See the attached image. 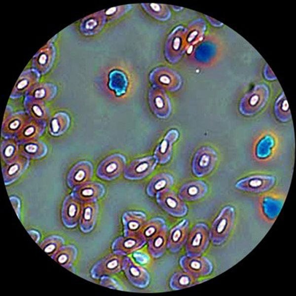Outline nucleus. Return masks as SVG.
<instances>
[{"mask_svg": "<svg viewBox=\"0 0 296 296\" xmlns=\"http://www.w3.org/2000/svg\"><path fill=\"white\" fill-rule=\"evenodd\" d=\"M173 177L168 173H160L153 177L147 187V193L150 196L165 189L170 188L173 185Z\"/></svg>", "mask_w": 296, "mask_h": 296, "instance_id": "7c9ffc66", "label": "nucleus"}, {"mask_svg": "<svg viewBox=\"0 0 296 296\" xmlns=\"http://www.w3.org/2000/svg\"><path fill=\"white\" fill-rule=\"evenodd\" d=\"M122 269L128 280L134 286L144 288L148 285L150 280L148 273L135 263L130 257L123 258Z\"/></svg>", "mask_w": 296, "mask_h": 296, "instance_id": "9b49d317", "label": "nucleus"}, {"mask_svg": "<svg viewBox=\"0 0 296 296\" xmlns=\"http://www.w3.org/2000/svg\"><path fill=\"white\" fill-rule=\"evenodd\" d=\"M210 231L204 223L196 224L190 231L185 246L189 256H200L207 249L210 240Z\"/></svg>", "mask_w": 296, "mask_h": 296, "instance_id": "f03ea898", "label": "nucleus"}, {"mask_svg": "<svg viewBox=\"0 0 296 296\" xmlns=\"http://www.w3.org/2000/svg\"><path fill=\"white\" fill-rule=\"evenodd\" d=\"M266 99L265 95L257 93L247 96L242 101L240 111L245 115H253L261 109L266 102Z\"/></svg>", "mask_w": 296, "mask_h": 296, "instance_id": "c756f323", "label": "nucleus"}, {"mask_svg": "<svg viewBox=\"0 0 296 296\" xmlns=\"http://www.w3.org/2000/svg\"><path fill=\"white\" fill-rule=\"evenodd\" d=\"M64 239L58 235H51L45 238L40 247L49 256H54L64 245Z\"/></svg>", "mask_w": 296, "mask_h": 296, "instance_id": "58836bf2", "label": "nucleus"}, {"mask_svg": "<svg viewBox=\"0 0 296 296\" xmlns=\"http://www.w3.org/2000/svg\"><path fill=\"white\" fill-rule=\"evenodd\" d=\"M179 262L185 272L195 277L209 275L213 270L211 262L203 257L184 256Z\"/></svg>", "mask_w": 296, "mask_h": 296, "instance_id": "1a4fd4ad", "label": "nucleus"}, {"mask_svg": "<svg viewBox=\"0 0 296 296\" xmlns=\"http://www.w3.org/2000/svg\"><path fill=\"white\" fill-rule=\"evenodd\" d=\"M275 114L280 121L285 122L291 118V115L286 100L282 99L276 104Z\"/></svg>", "mask_w": 296, "mask_h": 296, "instance_id": "ea45409f", "label": "nucleus"}, {"mask_svg": "<svg viewBox=\"0 0 296 296\" xmlns=\"http://www.w3.org/2000/svg\"><path fill=\"white\" fill-rule=\"evenodd\" d=\"M93 175V166L88 161L76 163L68 173L67 182L68 186L74 188L89 182Z\"/></svg>", "mask_w": 296, "mask_h": 296, "instance_id": "f8f14e48", "label": "nucleus"}, {"mask_svg": "<svg viewBox=\"0 0 296 296\" xmlns=\"http://www.w3.org/2000/svg\"><path fill=\"white\" fill-rule=\"evenodd\" d=\"M70 124V118L66 113L57 112L49 119V133L54 136H60L66 131Z\"/></svg>", "mask_w": 296, "mask_h": 296, "instance_id": "f704fd0d", "label": "nucleus"}, {"mask_svg": "<svg viewBox=\"0 0 296 296\" xmlns=\"http://www.w3.org/2000/svg\"><path fill=\"white\" fill-rule=\"evenodd\" d=\"M19 149L21 155L33 159H39L45 156L47 152L46 145L38 140L19 144Z\"/></svg>", "mask_w": 296, "mask_h": 296, "instance_id": "cd10ccee", "label": "nucleus"}, {"mask_svg": "<svg viewBox=\"0 0 296 296\" xmlns=\"http://www.w3.org/2000/svg\"><path fill=\"white\" fill-rule=\"evenodd\" d=\"M189 231V222L185 219L174 227L170 232L167 247L172 253L179 252L186 242Z\"/></svg>", "mask_w": 296, "mask_h": 296, "instance_id": "aec40b11", "label": "nucleus"}, {"mask_svg": "<svg viewBox=\"0 0 296 296\" xmlns=\"http://www.w3.org/2000/svg\"><path fill=\"white\" fill-rule=\"evenodd\" d=\"M149 103L153 112L159 118H166L171 111L170 100L164 91L152 88L149 92Z\"/></svg>", "mask_w": 296, "mask_h": 296, "instance_id": "2eb2a0df", "label": "nucleus"}, {"mask_svg": "<svg viewBox=\"0 0 296 296\" xmlns=\"http://www.w3.org/2000/svg\"><path fill=\"white\" fill-rule=\"evenodd\" d=\"M154 81L167 90L174 91L179 86L177 85L178 78L176 74L168 69H160L155 71L152 77Z\"/></svg>", "mask_w": 296, "mask_h": 296, "instance_id": "2f4dec72", "label": "nucleus"}, {"mask_svg": "<svg viewBox=\"0 0 296 296\" xmlns=\"http://www.w3.org/2000/svg\"><path fill=\"white\" fill-rule=\"evenodd\" d=\"M166 228L167 226L164 220L154 218L146 222L138 235L148 241Z\"/></svg>", "mask_w": 296, "mask_h": 296, "instance_id": "e433bc0d", "label": "nucleus"}, {"mask_svg": "<svg viewBox=\"0 0 296 296\" xmlns=\"http://www.w3.org/2000/svg\"><path fill=\"white\" fill-rule=\"evenodd\" d=\"M105 16L102 12L90 14L83 18L80 22L79 29L86 36L92 35L99 32L104 26Z\"/></svg>", "mask_w": 296, "mask_h": 296, "instance_id": "bb28decb", "label": "nucleus"}, {"mask_svg": "<svg viewBox=\"0 0 296 296\" xmlns=\"http://www.w3.org/2000/svg\"><path fill=\"white\" fill-rule=\"evenodd\" d=\"M40 74L34 69L23 71L18 79L10 96L11 98H19L26 95L29 89L37 83Z\"/></svg>", "mask_w": 296, "mask_h": 296, "instance_id": "4be33fe9", "label": "nucleus"}, {"mask_svg": "<svg viewBox=\"0 0 296 296\" xmlns=\"http://www.w3.org/2000/svg\"><path fill=\"white\" fill-rule=\"evenodd\" d=\"M123 259L121 256L114 253L108 255L94 265L90 271L91 277L99 279L119 273L122 269Z\"/></svg>", "mask_w": 296, "mask_h": 296, "instance_id": "0eeeda50", "label": "nucleus"}, {"mask_svg": "<svg viewBox=\"0 0 296 296\" xmlns=\"http://www.w3.org/2000/svg\"><path fill=\"white\" fill-rule=\"evenodd\" d=\"M19 151V143L15 138H6L1 142L0 156L6 164L18 156Z\"/></svg>", "mask_w": 296, "mask_h": 296, "instance_id": "c9c22d12", "label": "nucleus"}, {"mask_svg": "<svg viewBox=\"0 0 296 296\" xmlns=\"http://www.w3.org/2000/svg\"><path fill=\"white\" fill-rule=\"evenodd\" d=\"M105 189L99 183L89 181L74 188L71 194L81 203L95 202L104 195Z\"/></svg>", "mask_w": 296, "mask_h": 296, "instance_id": "ddd939ff", "label": "nucleus"}, {"mask_svg": "<svg viewBox=\"0 0 296 296\" xmlns=\"http://www.w3.org/2000/svg\"><path fill=\"white\" fill-rule=\"evenodd\" d=\"M156 201L161 208L174 217H183L187 212V207L179 195L173 190L165 189L156 194Z\"/></svg>", "mask_w": 296, "mask_h": 296, "instance_id": "20e7f679", "label": "nucleus"}, {"mask_svg": "<svg viewBox=\"0 0 296 296\" xmlns=\"http://www.w3.org/2000/svg\"><path fill=\"white\" fill-rule=\"evenodd\" d=\"M30 118L23 111L8 113L6 110L1 126V136L4 139L14 138Z\"/></svg>", "mask_w": 296, "mask_h": 296, "instance_id": "9d476101", "label": "nucleus"}, {"mask_svg": "<svg viewBox=\"0 0 296 296\" xmlns=\"http://www.w3.org/2000/svg\"><path fill=\"white\" fill-rule=\"evenodd\" d=\"M82 203L71 194L65 198L62 207L61 217L63 224L68 228L74 227L78 223Z\"/></svg>", "mask_w": 296, "mask_h": 296, "instance_id": "4468645a", "label": "nucleus"}, {"mask_svg": "<svg viewBox=\"0 0 296 296\" xmlns=\"http://www.w3.org/2000/svg\"><path fill=\"white\" fill-rule=\"evenodd\" d=\"M157 162L152 156L135 159L125 169L124 177L131 180L144 178L153 171Z\"/></svg>", "mask_w": 296, "mask_h": 296, "instance_id": "6e6552de", "label": "nucleus"}, {"mask_svg": "<svg viewBox=\"0 0 296 296\" xmlns=\"http://www.w3.org/2000/svg\"><path fill=\"white\" fill-rule=\"evenodd\" d=\"M235 211L232 207L223 208L213 222L210 231V237L215 245H220L228 237L234 225Z\"/></svg>", "mask_w": 296, "mask_h": 296, "instance_id": "f257e3e1", "label": "nucleus"}, {"mask_svg": "<svg viewBox=\"0 0 296 296\" xmlns=\"http://www.w3.org/2000/svg\"><path fill=\"white\" fill-rule=\"evenodd\" d=\"M149 4L150 5L145 6V7H148V11L151 13V14L156 15L155 17H157L158 18L161 19L160 14L161 15L163 13L164 14H168L167 12L168 11V9H166L164 8H163V6H160L159 4L153 3ZM161 16L162 18L164 19L162 15Z\"/></svg>", "mask_w": 296, "mask_h": 296, "instance_id": "79ce46f5", "label": "nucleus"}, {"mask_svg": "<svg viewBox=\"0 0 296 296\" xmlns=\"http://www.w3.org/2000/svg\"><path fill=\"white\" fill-rule=\"evenodd\" d=\"M46 122L30 118L14 138L19 144L37 140L43 134Z\"/></svg>", "mask_w": 296, "mask_h": 296, "instance_id": "412c9836", "label": "nucleus"}, {"mask_svg": "<svg viewBox=\"0 0 296 296\" xmlns=\"http://www.w3.org/2000/svg\"><path fill=\"white\" fill-rule=\"evenodd\" d=\"M124 236L138 235L146 222L147 217L140 211L125 212L122 217Z\"/></svg>", "mask_w": 296, "mask_h": 296, "instance_id": "6ab92c4d", "label": "nucleus"}, {"mask_svg": "<svg viewBox=\"0 0 296 296\" xmlns=\"http://www.w3.org/2000/svg\"><path fill=\"white\" fill-rule=\"evenodd\" d=\"M25 112L32 118L46 122L50 113L45 102L25 96L24 101Z\"/></svg>", "mask_w": 296, "mask_h": 296, "instance_id": "a878e982", "label": "nucleus"}, {"mask_svg": "<svg viewBox=\"0 0 296 296\" xmlns=\"http://www.w3.org/2000/svg\"><path fill=\"white\" fill-rule=\"evenodd\" d=\"M10 200L12 203L14 209L15 210L17 216L19 218L20 212V202L18 198L15 196L10 197Z\"/></svg>", "mask_w": 296, "mask_h": 296, "instance_id": "c03bdc74", "label": "nucleus"}, {"mask_svg": "<svg viewBox=\"0 0 296 296\" xmlns=\"http://www.w3.org/2000/svg\"><path fill=\"white\" fill-rule=\"evenodd\" d=\"M276 179L267 175H254L244 178L238 181L236 187L245 191L259 193L271 188L275 184Z\"/></svg>", "mask_w": 296, "mask_h": 296, "instance_id": "423d86ee", "label": "nucleus"}, {"mask_svg": "<svg viewBox=\"0 0 296 296\" xmlns=\"http://www.w3.org/2000/svg\"><path fill=\"white\" fill-rule=\"evenodd\" d=\"M208 191V186L202 181H192L184 184L178 195L183 200L193 201L204 197Z\"/></svg>", "mask_w": 296, "mask_h": 296, "instance_id": "393cba45", "label": "nucleus"}, {"mask_svg": "<svg viewBox=\"0 0 296 296\" xmlns=\"http://www.w3.org/2000/svg\"><path fill=\"white\" fill-rule=\"evenodd\" d=\"M133 257L135 260L141 264L147 263L149 259L148 257L146 254L139 252H135Z\"/></svg>", "mask_w": 296, "mask_h": 296, "instance_id": "37998d69", "label": "nucleus"}, {"mask_svg": "<svg viewBox=\"0 0 296 296\" xmlns=\"http://www.w3.org/2000/svg\"><path fill=\"white\" fill-rule=\"evenodd\" d=\"M167 231L166 228L148 240V251L154 258L161 257L166 251Z\"/></svg>", "mask_w": 296, "mask_h": 296, "instance_id": "473e14b6", "label": "nucleus"}, {"mask_svg": "<svg viewBox=\"0 0 296 296\" xmlns=\"http://www.w3.org/2000/svg\"><path fill=\"white\" fill-rule=\"evenodd\" d=\"M179 135L177 130H170L157 146L154 152V156L158 163L165 164L169 161L172 154L173 144L178 139Z\"/></svg>", "mask_w": 296, "mask_h": 296, "instance_id": "5701e85b", "label": "nucleus"}, {"mask_svg": "<svg viewBox=\"0 0 296 296\" xmlns=\"http://www.w3.org/2000/svg\"><path fill=\"white\" fill-rule=\"evenodd\" d=\"M126 158L119 153L111 155L104 159L96 170L97 176L103 180L111 181L118 177L126 166Z\"/></svg>", "mask_w": 296, "mask_h": 296, "instance_id": "39448f33", "label": "nucleus"}, {"mask_svg": "<svg viewBox=\"0 0 296 296\" xmlns=\"http://www.w3.org/2000/svg\"><path fill=\"white\" fill-rule=\"evenodd\" d=\"M146 242V240L140 235L120 236L113 242L111 248L114 253L125 256L140 249Z\"/></svg>", "mask_w": 296, "mask_h": 296, "instance_id": "f3484780", "label": "nucleus"}, {"mask_svg": "<svg viewBox=\"0 0 296 296\" xmlns=\"http://www.w3.org/2000/svg\"><path fill=\"white\" fill-rule=\"evenodd\" d=\"M57 92V88L50 83H37L32 87L25 96L30 97L45 103L54 98Z\"/></svg>", "mask_w": 296, "mask_h": 296, "instance_id": "c85d7f7f", "label": "nucleus"}, {"mask_svg": "<svg viewBox=\"0 0 296 296\" xmlns=\"http://www.w3.org/2000/svg\"><path fill=\"white\" fill-rule=\"evenodd\" d=\"M29 163V159L21 154L3 166L2 173L5 185L11 184L16 181L26 170Z\"/></svg>", "mask_w": 296, "mask_h": 296, "instance_id": "a211bd4d", "label": "nucleus"}, {"mask_svg": "<svg viewBox=\"0 0 296 296\" xmlns=\"http://www.w3.org/2000/svg\"><path fill=\"white\" fill-rule=\"evenodd\" d=\"M218 155L215 149L209 146H203L198 149L193 158L192 170L198 177L209 175L217 163Z\"/></svg>", "mask_w": 296, "mask_h": 296, "instance_id": "7ed1b4c3", "label": "nucleus"}, {"mask_svg": "<svg viewBox=\"0 0 296 296\" xmlns=\"http://www.w3.org/2000/svg\"><path fill=\"white\" fill-rule=\"evenodd\" d=\"M98 210L99 206L96 201L82 203L79 222L82 232L88 233L93 229L97 221Z\"/></svg>", "mask_w": 296, "mask_h": 296, "instance_id": "b1692460", "label": "nucleus"}, {"mask_svg": "<svg viewBox=\"0 0 296 296\" xmlns=\"http://www.w3.org/2000/svg\"><path fill=\"white\" fill-rule=\"evenodd\" d=\"M55 54L54 46L52 43L48 42L33 57L32 62L33 69L39 74L47 73L53 64Z\"/></svg>", "mask_w": 296, "mask_h": 296, "instance_id": "dca6fc26", "label": "nucleus"}, {"mask_svg": "<svg viewBox=\"0 0 296 296\" xmlns=\"http://www.w3.org/2000/svg\"><path fill=\"white\" fill-rule=\"evenodd\" d=\"M77 251L72 245L63 246L51 258L60 265L69 269L76 259Z\"/></svg>", "mask_w": 296, "mask_h": 296, "instance_id": "72a5a7b5", "label": "nucleus"}, {"mask_svg": "<svg viewBox=\"0 0 296 296\" xmlns=\"http://www.w3.org/2000/svg\"><path fill=\"white\" fill-rule=\"evenodd\" d=\"M100 284L103 286L118 290H123L120 284L114 279L108 276H103L101 278Z\"/></svg>", "mask_w": 296, "mask_h": 296, "instance_id": "a19ab883", "label": "nucleus"}, {"mask_svg": "<svg viewBox=\"0 0 296 296\" xmlns=\"http://www.w3.org/2000/svg\"><path fill=\"white\" fill-rule=\"evenodd\" d=\"M28 232L36 243L38 242L40 239V235L37 231L34 230H31L28 231Z\"/></svg>", "mask_w": 296, "mask_h": 296, "instance_id": "a18cd8bd", "label": "nucleus"}, {"mask_svg": "<svg viewBox=\"0 0 296 296\" xmlns=\"http://www.w3.org/2000/svg\"><path fill=\"white\" fill-rule=\"evenodd\" d=\"M196 282L195 277L186 272H177L171 277L170 286L174 290H178L192 286Z\"/></svg>", "mask_w": 296, "mask_h": 296, "instance_id": "4c0bfd02", "label": "nucleus"}]
</instances>
